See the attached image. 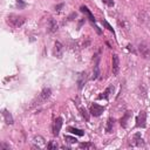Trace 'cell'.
Masks as SVG:
<instances>
[{"instance_id":"6da1fadb","label":"cell","mask_w":150,"mask_h":150,"mask_svg":"<svg viewBox=\"0 0 150 150\" xmlns=\"http://www.w3.org/2000/svg\"><path fill=\"white\" fill-rule=\"evenodd\" d=\"M25 21H26L25 16H22V15H18V14H9L8 18H7V22H8L11 26L15 27V28L22 26V25L25 23Z\"/></svg>"},{"instance_id":"7a4b0ae2","label":"cell","mask_w":150,"mask_h":150,"mask_svg":"<svg viewBox=\"0 0 150 150\" xmlns=\"http://www.w3.org/2000/svg\"><path fill=\"white\" fill-rule=\"evenodd\" d=\"M50 94H52V90H50L49 88H45V89H42V91H41V93L39 94V96L36 97V100H35V102H34V105L45 103V102L49 98Z\"/></svg>"},{"instance_id":"3957f363","label":"cell","mask_w":150,"mask_h":150,"mask_svg":"<svg viewBox=\"0 0 150 150\" xmlns=\"http://www.w3.org/2000/svg\"><path fill=\"white\" fill-rule=\"evenodd\" d=\"M138 52H139V54L143 59H149L150 57V48L146 43H139Z\"/></svg>"},{"instance_id":"277c9868","label":"cell","mask_w":150,"mask_h":150,"mask_svg":"<svg viewBox=\"0 0 150 150\" xmlns=\"http://www.w3.org/2000/svg\"><path fill=\"white\" fill-rule=\"evenodd\" d=\"M103 110H104V108H103L102 105L97 104V103H94V104H91V107H90V114H91L93 116H95V117L100 116V115L103 112Z\"/></svg>"},{"instance_id":"5b68a950","label":"cell","mask_w":150,"mask_h":150,"mask_svg":"<svg viewBox=\"0 0 150 150\" xmlns=\"http://www.w3.org/2000/svg\"><path fill=\"white\" fill-rule=\"evenodd\" d=\"M33 142H34L35 148H38V149H43V148L47 146V145H46V141H45V138H43L42 136H40V135L34 136Z\"/></svg>"},{"instance_id":"8992f818","label":"cell","mask_w":150,"mask_h":150,"mask_svg":"<svg viewBox=\"0 0 150 150\" xmlns=\"http://www.w3.org/2000/svg\"><path fill=\"white\" fill-rule=\"evenodd\" d=\"M145 121H146V115L144 111H141L136 118V127L137 128H144L145 127Z\"/></svg>"},{"instance_id":"52a82bcc","label":"cell","mask_w":150,"mask_h":150,"mask_svg":"<svg viewBox=\"0 0 150 150\" xmlns=\"http://www.w3.org/2000/svg\"><path fill=\"white\" fill-rule=\"evenodd\" d=\"M61 127H62V118L61 117H57L54 123H53V134L55 136H57L60 134V130H61Z\"/></svg>"},{"instance_id":"ba28073f","label":"cell","mask_w":150,"mask_h":150,"mask_svg":"<svg viewBox=\"0 0 150 150\" xmlns=\"http://www.w3.org/2000/svg\"><path fill=\"white\" fill-rule=\"evenodd\" d=\"M53 53H54V55H55L56 57H62V54H63V46H62L61 42H59V41L55 42Z\"/></svg>"},{"instance_id":"9c48e42d","label":"cell","mask_w":150,"mask_h":150,"mask_svg":"<svg viewBox=\"0 0 150 150\" xmlns=\"http://www.w3.org/2000/svg\"><path fill=\"white\" fill-rule=\"evenodd\" d=\"M118 69H120V59H118V55L114 54L112 55V73H114V75H117Z\"/></svg>"},{"instance_id":"30bf717a","label":"cell","mask_w":150,"mask_h":150,"mask_svg":"<svg viewBox=\"0 0 150 150\" xmlns=\"http://www.w3.org/2000/svg\"><path fill=\"white\" fill-rule=\"evenodd\" d=\"M129 144H130L131 146H141V145L143 144V139L139 137V135H135V136L130 139Z\"/></svg>"},{"instance_id":"8fae6325","label":"cell","mask_w":150,"mask_h":150,"mask_svg":"<svg viewBox=\"0 0 150 150\" xmlns=\"http://www.w3.org/2000/svg\"><path fill=\"white\" fill-rule=\"evenodd\" d=\"M86 80H87V74L84 71L80 73L79 76H77V84H79V89H82L83 84L86 83Z\"/></svg>"},{"instance_id":"7c38bea8","label":"cell","mask_w":150,"mask_h":150,"mask_svg":"<svg viewBox=\"0 0 150 150\" xmlns=\"http://www.w3.org/2000/svg\"><path fill=\"white\" fill-rule=\"evenodd\" d=\"M2 116H4V118H5V122L7 123V124H13L14 123V120H13V116H12V114L8 111V110H2Z\"/></svg>"},{"instance_id":"4fadbf2b","label":"cell","mask_w":150,"mask_h":150,"mask_svg":"<svg viewBox=\"0 0 150 150\" xmlns=\"http://www.w3.org/2000/svg\"><path fill=\"white\" fill-rule=\"evenodd\" d=\"M48 28H49V32H55L57 29V22H56L55 19L49 18V20H48Z\"/></svg>"},{"instance_id":"5bb4252c","label":"cell","mask_w":150,"mask_h":150,"mask_svg":"<svg viewBox=\"0 0 150 150\" xmlns=\"http://www.w3.org/2000/svg\"><path fill=\"white\" fill-rule=\"evenodd\" d=\"M80 9H81V12H82V13H84V14H86V15L89 18V20H90L91 22H95V19H94L93 14L90 13V11H89L87 7H84V6H81V8H80Z\"/></svg>"},{"instance_id":"9a60e30c","label":"cell","mask_w":150,"mask_h":150,"mask_svg":"<svg viewBox=\"0 0 150 150\" xmlns=\"http://www.w3.org/2000/svg\"><path fill=\"white\" fill-rule=\"evenodd\" d=\"M70 134H74V135H77V136H83V130H81V129H77V128H74V127H68V129H67Z\"/></svg>"},{"instance_id":"2e32d148","label":"cell","mask_w":150,"mask_h":150,"mask_svg":"<svg viewBox=\"0 0 150 150\" xmlns=\"http://www.w3.org/2000/svg\"><path fill=\"white\" fill-rule=\"evenodd\" d=\"M131 115H132V114H131V111H127V112H125V115L121 118V124H122V127H127V123H128L127 121L131 117Z\"/></svg>"},{"instance_id":"e0dca14e","label":"cell","mask_w":150,"mask_h":150,"mask_svg":"<svg viewBox=\"0 0 150 150\" xmlns=\"http://www.w3.org/2000/svg\"><path fill=\"white\" fill-rule=\"evenodd\" d=\"M112 127H114V120L112 118H109L108 122H107V127H105L107 132H111L112 131Z\"/></svg>"},{"instance_id":"ac0fdd59","label":"cell","mask_w":150,"mask_h":150,"mask_svg":"<svg viewBox=\"0 0 150 150\" xmlns=\"http://www.w3.org/2000/svg\"><path fill=\"white\" fill-rule=\"evenodd\" d=\"M80 148L81 149H95V145L93 143H81Z\"/></svg>"},{"instance_id":"d6986e66","label":"cell","mask_w":150,"mask_h":150,"mask_svg":"<svg viewBox=\"0 0 150 150\" xmlns=\"http://www.w3.org/2000/svg\"><path fill=\"white\" fill-rule=\"evenodd\" d=\"M111 89H114V87H109L104 93H102V95H100V96H98V98H107V97L109 96V93H110V90H111Z\"/></svg>"},{"instance_id":"ffe728a7","label":"cell","mask_w":150,"mask_h":150,"mask_svg":"<svg viewBox=\"0 0 150 150\" xmlns=\"http://www.w3.org/2000/svg\"><path fill=\"white\" fill-rule=\"evenodd\" d=\"M64 141L67 142V143H69V144H73V143H76L77 141H76V138L75 137H71V136H64Z\"/></svg>"},{"instance_id":"44dd1931","label":"cell","mask_w":150,"mask_h":150,"mask_svg":"<svg viewBox=\"0 0 150 150\" xmlns=\"http://www.w3.org/2000/svg\"><path fill=\"white\" fill-rule=\"evenodd\" d=\"M57 148V144L55 142H50L47 144V149H56Z\"/></svg>"},{"instance_id":"7402d4cb","label":"cell","mask_w":150,"mask_h":150,"mask_svg":"<svg viewBox=\"0 0 150 150\" xmlns=\"http://www.w3.org/2000/svg\"><path fill=\"white\" fill-rule=\"evenodd\" d=\"M107 6H109V7H112L114 6V0H102Z\"/></svg>"},{"instance_id":"603a6c76","label":"cell","mask_w":150,"mask_h":150,"mask_svg":"<svg viewBox=\"0 0 150 150\" xmlns=\"http://www.w3.org/2000/svg\"><path fill=\"white\" fill-rule=\"evenodd\" d=\"M81 114H82V116L86 118V121H88V120H89V116H88V114H87L86 109H81Z\"/></svg>"},{"instance_id":"cb8c5ba5","label":"cell","mask_w":150,"mask_h":150,"mask_svg":"<svg viewBox=\"0 0 150 150\" xmlns=\"http://www.w3.org/2000/svg\"><path fill=\"white\" fill-rule=\"evenodd\" d=\"M103 25H105V26H107V28H108V29H109L110 32H112V33H114V30H112V28H111V26H110V25H109L108 22H105V21H103Z\"/></svg>"},{"instance_id":"d4e9b609","label":"cell","mask_w":150,"mask_h":150,"mask_svg":"<svg viewBox=\"0 0 150 150\" xmlns=\"http://www.w3.org/2000/svg\"><path fill=\"white\" fill-rule=\"evenodd\" d=\"M1 149H7V150H9V145H7V144L2 143V144H1Z\"/></svg>"}]
</instances>
